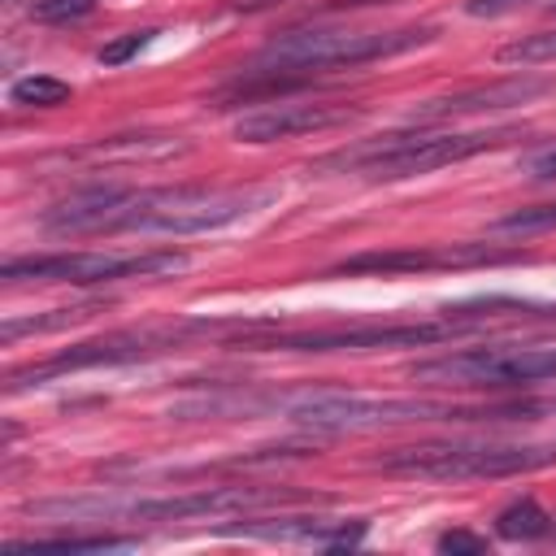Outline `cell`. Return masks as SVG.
Instances as JSON below:
<instances>
[{"mask_svg": "<svg viewBox=\"0 0 556 556\" xmlns=\"http://www.w3.org/2000/svg\"><path fill=\"white\" fill-rule=\"evenodd\" d=\"M526 174H530L534 182L556 178V143H552V148H543V152H534V156L526 161Z\"/></svg>", "mask_w": 556, "mask_h": 556, "instance_id": "obj_24", "label": "cell"}, {"mask_svg": "<svg viewBox=\"0 0 556 556\" xmlns=\"http://www.w3.org/2000/svg\"><path fill=\"white\" fill-rule=\"evenodd\" d=\"M96 9V0H35L30 4V17L35 22H48V26H65V22H78Z\"/></svg>", "mask_w": 556, "mask_h": 556, "instance_id": "obj_20", "label": "cell"}, {"mask_svg": "<svg viewBox=\"0 0 556 556\" xmlns=\"http://www.w3.org/2000/svg\"><path fill=\"white\" fill-rule=\"evenodd\" d=\"M308 500L304 491L291 486H200L182 495H161V500H117V521H187V517H226V513H248V508H269V504H295Z\"/></svg>", "mask_w": 556, "mask_h": 556, "instance_id": "obj_10", "label": "cell"}, {"mask_svg": "<svg viewBox=\"0 0 556 556\" xmlns=\"http://www.w3.org/2000/svg\"><path fill=\"white\" fill-rule=\"evenodd\" d=\"M356 117V109L348 104H265L252 109L235 122V139L239 143H274V139H295V135H317V130H334L348 126Z\"/></svg>", "mask_w": 556, "mask_h": 556, "instance_id": "obj_13", "label": "cell"}, {"mask_svg": "<svg viewBox=\"0 0 556 556\" xmlns=\"http://www.w3.org/2000/svg\"><path fill=\"white\" fill-rule=\"evenodd\" d=\"M434 39V26H400V30H287L278 35L261 61L278 70H334V65H369L382 56H400Z\"/></svg>", "mask_w": 556, "mask_h": 556, "instance_id": "obj_5", "label": "cell"}, {"mask_svg": "<svg viewBox=\"0 0 556 556\" xmlns=\"http://www.w3.org/2000/svg\"><path fill=\"white\" fill-rule=\"evenodd\" d=\"M547 521L552 517L534 500H517L495 517V530H500V539H539V534H547Z\"/></svg>", "mask_w": 556, "mask_h": 556, "instance_id": "obj_17", "label": "cell"}, {"mask_svg": "<svg viewBox=\"0 0 556 556\" xmlns=\"http://www.w3.org/2000/svg\"><path fill=\"white\" fill-rule=\"evenodd\" d=\"M495 230L504 235H534V230H556V204H530V208H513L495 222Z\"/></svg>", "mask_w": 556, "mask_h": 556, "instance_id": "obj_19", "label": "cell"}, {"mask_svg": "<svg viewBox=\"0 0 556 556\" xmlns=\"http://www.w3.org/2000/svg\"><path fill=\"white\" fill-rule=\"evenodd\" d=\"M274 200L269 187H91L43 213L52 235H100V230H161V235H200L226 222H239Z\"/></svg>", "mask_w": 556, "mask_h": 556, "instance_id": "obj_1", "label": "cell"}, {"mask_svg": "<svg viewBox=\"0 0 556 556\" xmlns=\"http://www.w3.org/2000/svg\"><path fill=\"white\" fill-rule=\"evenodd\" d=\"M517 252H500L486 243H439V248H391V252H361L334 274H413V269H469V265H504Z\"/></svg>", "mask_w": 556, "mask_h": 556, "instance_id": "obj_11", "label": "cell"}, {"mask_svg": "<svg viewBox=\"0 0 556 556\" xmlns=\"http://www.w3.org/2000/svg\"><path fill=\"white\" fill-rule=\"evenodd\" d=\"M556 465V443H486V439H447V443H408L374 460V469L395 478L460 482V478H513Z\"/></svg>", "mask_w": 556, "mask_h": 556, "instance_id": "obj_3", "label": "cell"}, {"mask_svg": "<svg viewBox=\"0 0 556 556\" xmlns=\"http://www.w3.org/2000/svg\"><path fill=\"white\" fill-rule=\"evenodd\" d=\"M70 96H74L70 83H61V78H52V74H26V78H17V83L9 87V100L22 104V109H56V104H65Z\"/></svg>", "mask_w": 556, "mask_h": 556, "instance_id": "obj_16", "label": "cell"}, {"mask_svg": "<svg viewBox=\"0 0 556 556\" xmlns=\"http://www.w3.org/2000/svg\"><path fill=\"white\" fill-rule=\"evenodd\" d=\"M182 252H52V256H13L4 261L0 278L4 282H74V287H96V282H122V278H156L182 269Z\"/></svg>", "mask_w": 556, "mask_h": 556, "instance_id": "obj_8", "label": "cell"}, {"mask_svg": "<svg viewBox=\"0 0 556 556\" xmlns=\"http://www.w3.org/2000/svg\"><path fill=\"white\" fill-rule=\"evenodd\" d=\"M552 9H556V0H552Z\"/></svg>", "mask_w": 556, "mask_h": 556, "instance_id": "obj_27", "label": "cell"}, {"mask_svg": "<svg viewBox=\"0 0 556 556\" xmlns=\"http://www.w3.org/2000/svg\"><path fill=\"white\" fill-rule=\"evenodd\" d=\"M504 65H552L556 61V30H534L500 48Z\"/></svg>", "mask_w": 556, "mask_h": 556, "instance_id": "obj_18", "label": "cell"}, {"mask_svg": "<svg viewBox=\"0 0 556 556\" xmlns=\"http://www.w3.org/2000/svg\"><path fill=\"white\" fill-rule=\"evenodd\" d=\"M274 4H282V0H226V9H235V13H256V9H274Z\"/></svg>", "mask_w": 556, "mask_h": 556, "instance_id": "obj_25", "label": "cell"}, {"mask_svg": "<svg viewBox=\"0 0 556 556\" xmlns=\"http://www.w3.org/2000/svg\"><path fill=\"white\" fill-rule=\"evenodd\" d=\"M195 330H208V321H165V326H135V330H113V334H100V339H87V343H74L39 365H26V369H13L9 374V391H22V387H39L56 374H78V369H96V365H126V361H143V356H156L174 343H182L187 334Z\"/></svg>", "mask_w": 556, "mask_h": 556, "instance_id": "obj_7", "label": "cell"}, {"mask_svg": "<svg viewBox=\"0 0 556 556\" xmlns=\"http://www.w3.org/2000/svg\"><path fill=\"white\" fill-rule=\"evenodd\" d=\"M473 326L439 313L434 321H400V326H339V330H304V334H278L274 343H252V348H274V352H374V348H421V343H443L456 334H469Z\"/></svg>", "mask_w": 556, "mask_h": 556, "instance_id": "obj_9", "label": "cell"}, {"mask_svg": "<svg viewBox=\"0 0 556 556\" xmlns=\"http://www.w3.org/2000/svg\"><path fill=\"white\" fill-rule=\"evenodd\" d=\"M552 83L521 74V78H495V83H478V87H460L434 100H421L413 109V122H447V117H469V113H495V109H517L530 104L539 96H547Z\"/></svg>", "mask_w": 556, "mask_h": 556, "instance_id": "obj_12", "label": "cell"}, {"mask_svg": "<svg viewBox=\"0 0 556 556\" xmlns=\"http://www.w3.org/2000/svg\"><path fill=\"white\" fill-rule=\"evenodd\" d=\"M287 421L339 434V430H378V426H408V421H473L491 417V408L439 404L417 395H356V391H304L282 404Z\"/></svg>", "mask_w": 556, "mask_h": 556, "instance_id": "obj_4", "label": "cell"}, {"mask_svg": "<svg viewBox=\"0 0 556 556\" xmlns=\"http://www.w3.org/2000/svg\"><path fill=\"white\" fill-rule=\"evenodd\" d=\"M135 539H113V534H91V539H13L4 543V556H22V552H113V547H130Z\"/></svg>", "mask_w": 556, "mask_h": 556, "instance_id": "obj_15", "label": "cell"}, {"mask_svg": "<svg viewBox=\"0 0 556 556\" xmlns=\"http://www.w3.org/2000/svg\"><path fill=\"white\" fill-rule=\"evenodd\" d=\"M152 35H156V30H130V35H122V39L104 43L96 56H100V65H126L135 52H143V48L152 43Z\"/></svg>", "mask_w": 556, "mask_h": 556, "instance_id": "obj_21", "label": "cell"}, {"mask_svg": "<svg viewBox=\"0 0 556 556\" xmlns=\"http://www.w3.org/2000/svg\"><path fill=\"white\" fill-rule=\"evenodd\" d=\"M408 374L430 387H539L556 378V348H469L439 361H421Z\"/></svg>", "mask_w": 556, "mask_h": 556, "instance_id": "obj_6", "label": "cell"}, {"mask_svg": "<svg viewBox=\"0 0 556 556\" xmlns=\"http://www.w3.org/2000/svg\"><path fill=\"white\" fill-rule=\"evenodd\" d=\"M439 552H452V556H482L486 552V539L482 534H469V530H447L439 539Z\"/></svg>", "mask_w": 556, "mask_h": 556, "instance_id": "obj_22", "label": "cell"}, {"mask_svg": "<svg viewBox=\"0 0 556 556\" xmlns=\"http://www.w3.org/2000/svg\"><path fill=\"white\" fill-rule=\"evenodd\" d=\"M508 139H517L513 126H504V130H439V135H378L369 143L339 148V152L321 156L313 169L317 174H326V169L369 174V178L395 182V178H417V174L469 161V156L491 152V148H500Z\"/></svg>", "mask_w": 556, "mask_h": 556, "instance_id": "obj_2", "label": "cell"}, {"mask_svg": "<svg viewBox=\"0 0 556 556\" xmlns=\"http://www.w3.org/2000/svg\"><path fill=\"white\" fill-rule=\"evenodd\" d=\"M334 9H365V4H382V0H330Z\"/></svg>", "mask_w": 556, "mask_h": 556, "instance_id": "obj_26", "label": "cell"}, {"mask_svg": "<svg viewBox=\"0 0 556 556\" xmlns=\"http://www.w3.org/2000/svg\"><path fill=\"white\" fill-rule=\"evenodd\" d=\"M526 4H539V0H465V13L469 17H500V13H513Z\"/></svg>", "mask_w": 556, "mask_h": 556, "instance_id": "obj_23", "label": "cell"}, {"mask_svg": "<svg viewBox=\"0 0 556 556\" xmlns=\"http://www.w3.org/2000/svg\"><path fill=\"white\" fill-rule=\"evenodd\" d=\"M100 304H74V308H52V313H35V317H9L0 326V339L13 343L22 334H52V330H65V326H78L87 317H96Z\"/></svg>", "mask_w": 556, "mask_h": 556, "instance_id": "obj_14", "label": "cell"}]
</instances>
